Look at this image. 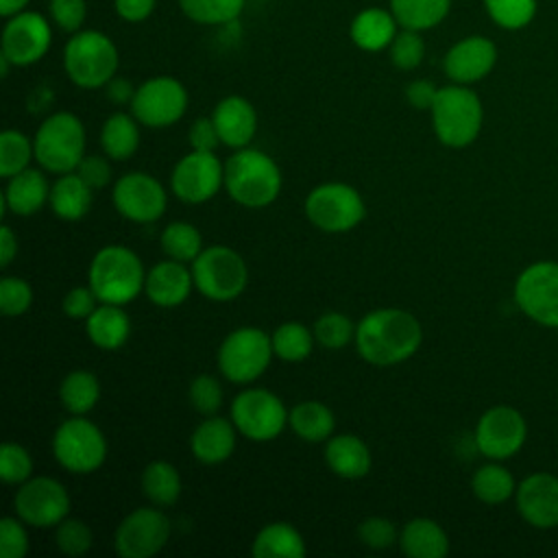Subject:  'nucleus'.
I'll return each mask as SVG.
<instances>
[{
	"mask_svg": "<svg viewBox=\"0 0 558 558\" xmlns=\"http://www.w3.org/2000/svg\"><path fill=\"white\" fill-rule=\"evenodd\" d=\"M353 342L371 366H397L421 349L423 327L408 310L379 307L360 318Z\"/></svg>",
	"mask_w": 558,
	"mask_h": 558,
	"instance_id": "f257e3e1",
	"label": "nucleus"
},
{
	"mask_svg": "<svg viewBox=\"0 0 558 558\" xmlns=\"http://www.w3.org/2000/svg\"><path fill=\"white\" fill-rule=\"evenodd\" d=\"M283 185L279 163L259 148H238L225 161V190L246 209H262L279 198Z\"/></svg>",
	"mask_w": 558,
	"mask_h": 558,
	"instance_id": "f03ea898",
	"label": "nucleus"
},
{
	"mask_svg": "<svg viewBox=\"0 0 558 558\" xmlns=\"http://www.w3.org/2000/svg\"><path fill=\"white\" fill-rule=\"evenodd\" d=\"M146 270L140 255L122 244L96 251L87 268V286L100 303L129 305L144 292Z\"/></svg>",
	"mask_w": 558,
	"mask_h": 558,
	"instance_id": "7ed1b4c3",
	"label": "nucleus"
},
{
	"mask_svg": "<svg viewBox=\"0 0 558 558\" xmlns=\"http://www.w3.org/2000/svg\"><path fill=\"white\" fill-rule=\"evenodd\" d=\"M429 116L432 129L440 144L449 148H466L482 131L484 107L480 96L469 85L451 83L438 87Z\"/></svg>",
	"mask_w": 558,
	"mask_h": 558,
	"instance_id": "20e7f679",
	"label": "nucleus"
},
{
	"mask_svg": "<svg viewBox=\"0 0 558 558\" xmlns=\"http://www.w3.org/2000/svg\"><path fill=\"white\" fill-rule=\"evenodd\" d=\"M65 76L81 89H100L118 72L120 52L113 39L100 31L83 28L63 46L61 54Z\"/></svg>",
	"mask_w": 558,
	"mask_h": 558,
	"instance_id": "39448f33",
	"label": "nucleus"
},
{
	"mask_svg": "<svg viewBox=\"0 0 558 558\" xmlns=\"http://www.w3.org/2000/svg\"><path fill=\"white\" fill-rule=\"evenodd\" d=\"M35 161L50 174L74 172L85 157L87 135L83 120L72 111L50 113L33 137Z\"/></svg>",
	"mask_w": 558,
	"mask_h": 558,
	"instance_id": "423d86ee",
	"label": "nucleus"
},
{
	"mask_svg": "<svg viewBox=\"0 0 558 558\" xmlns=\"http://www.w3.org/2000/svg\"><path fill=\"white\" fill-rule=\"evenodd\" d=\"M190 268L194 288L216 303L235 301L248 283V266L244 257L227 244L205 246Z\"/></svg>",
	"mask_w": 558,
	"mask_h": 558,
	"instance_id": "0eeeda50",
	"label": "nucleus"
},
{
	"mask_svg": "<svg viewBox=\"0 0 558 558\" xmlns=\"http://www.w3.org/2000/svg\"><path fill=\"white\" fill-rule=\"evenodd\" d=\"M272 357L275 351L270 336L259 327L244 325L235 327L222 338L216 362L227 381L244 386L259 379L270 366Z\"/></svg>",
	"mask_w": 558,
	"mask_h": 558,
	"instance_id": "6e6552de",
	"label": "nucleus"
},
{
	"mask_svg": "<svg viewBox=\"0 0 558 558\" xmlns=\"http://www.w3.org/2000/svg\"><path fill=\"white\" fill-rule=\"evenodd\" d=\"M52 456L61 469L74 475H87L105 464L107 438L89 418L70 414L52 434Z\"/></svg>",
	"mask_w": 558,
	"mask_h": 558,
	"instance_id": "1a4fd4ad",
	"label": "nucleus"
},
{
	"mask_svg": "<svg viewBox=\"0 0 558 558\" xmlns=\"http://www.w3.org/2000/svg\"><path fill=\"white\" fill-rule=\"evenodd\" d=\"M307 220L325 233H347L355 229L366 216L362 194L342 181L320 183L305 196L303 203Z\"/></svg>",
	"mask_w": 558,
	"mask_h": 558,
	"instance_id": "9d476101",
	"label": "nucleus"
},
{
	"mask_svg": "<svg viewBox=\"0 0 558 558\" xmlns=\"http://www.w3.org/2000/svg\"><path fill=\"white\" fill-rule=\"evenodd\" d=\"M288 408L279 395L266 388H244L229 408L238 434L253 442H270L288 427Z\"/></svg>",
	"mask_w": 558,
	"mask_h": 558,
	"instance_id": "9b49d317",
	"label": "nucleus"
},
{
	"mask_svg": "<svg viewBox=\"0 0 558 558\" xmlns=\"http://www.w3.org/2000/svg\"><path fill=\"white\" fill-rule=\"evenodd\" d=\"M68 488L50 475H33L17 486L13 495V512L31 527H57L70 514Z\"/></svg>",
	"mask_w": 558,
	"mask_h": 558,
	"instance_id": "f8f14e48",
	"label": "nucleus"
},
{
	"mask_svg": "<svg viewBox=\"0 0 558 558\" xmlns=\"http://www.w3.org/2000/svg\"><path fill=\"white\" fill-rule=\"evenodd\" d=\"M172 534L163 508L142 506L131 510L113 532V549L120 558H150L159 554Z\"/></svg>",
	"mask_w": 558,
	"mask_h": 558,
	"instance_id": "ddd939ff",
	"label": "nucleus"
},
{
	"mask_svg": "<svg viewBox=\"0 0 558 558\" xmlns=\"http://www.w3.org/2000/svg\"><path fill=\"white\" fill-rule=\"evenodd\" d=\"M187 89L174 76H150L137 85L131 100V113L142 126L166 129L179 122L187 111Z\"/></svg>",
	"mask_w": 558,
	"mask_h": 558,
	"instance_id": "4468645a",
	"label": "nucleus"
},
{
	"mask_svg": "<svg viewBox=\"0 0 558 558\" xmlns=\"http://www.w3.org/2000/svg\"><path fill=\"white\" fill-rule=\"evenodd\" d=\"M225 187V161L216 150H190L170 172L172 194L187 205L211 201Z\"/></svg>",
	"mask_w": 558,
	"mask_h": 558,
	"instance_id": "2eb2a0df",
	"label": "nucleus"
},
{
	"mask_svg": "<svg viewBox=\"0 0 558 558\" xmlns=\"http://www.w3.org/2000/svg\"><path fill=\"white\" fill-rule=\"evenodd\" d=\"M519 310L543 327H558V262L541 259L521 270L514 281Z\"/></svg>",
	"mask_w": 558,
	"mask_h": 558,
	"instance_id": "dca6fc26",
	"label": "nucleus"
},
{
	"mask_svg": "<svg viewBox=\"0 0 558 558\" xmlns=\"http://www.w3.org/2000/svg\"><path fill=\"white\" fill-rule=\"evenodd\" d=\"M111 203L122 218L137 225H148L166 214L168 192L157 177L142 170H131L113 183Z\"/></svg>",
	"mask_w": 558,
	"mask_h": 558,
	"instance_id": "f3484780",
	"label": "nucleus"
},
{
	"mask_svg": "<svg viewBox=\"0 0 558 558\" xmlns=\"http://www.w3.org/2000/svg\"><path fill=\"white\" fill-rule=\"evenodd\" d=\"M52 46V26L37 11H20L7 17L0 37V52L15 65L28 68L41 61Z\"/></svg>",
	"mask_w": 558,
	"mask_h": 558,
	"instance_id": "a211bd4d",
	"label": "nucleus"
},
{
	"mask_svg": "<svg viewBox=\"0 0 558 558\" xmlns=\"http://www.w3.org/2000/svg\"><path fill=\"white\" fill-rule=\"evenodd\" d=\"M475 447L488 460H508L521 451L527 438L523 414L510 405L488 408L475 425Z\"/></svg>",
	"mask_w": 558,
	"mask_h": 558,
	"instance_id": "6ab92c4d",
	"label": "nucleus"
},
{
	"mask_svg": "<svg viewBox=\"0 0 558 558\" xmlns=\"http://www.w3.org/2000/svg\"><path fill=\"white\" fill-rule=\"evenodd\" d=\"M497 63V46L484 35H469L456 41L445 59L442 68L451 83L473 85L488 76Z\"/></svg>",
	"mask_w": 558,
	"mask_h": 558,
	"instance_id": "aec40b11",
	"label": "nucleus"
},
{
	"mask_svg": "<svg viewBox=\"0 0 558 558\" xmlns=\"http://www.w3.org/2000/svg\"><path fill=\"white\" fill-rule=\"evenodd\" d=\"M517 510L525 523L538 530L558 527V477L545 471L532 473L517 484Z\"/></svg>",
	"mask_w": 558,
	"mask_h": 558,
	"instance_id": "412c9836",
	"label": "nucleus"
},
{
	"mask_svg": "<svg viewBox=\"0 0 558 558\" xmlns=\"http://www.w3.org/2000/svg\"><path fill=\"white\" fill-rule=\"evenodd\" d=\"M194 288L192 268L177 259L157 262L146 270L144 294L157 307H177L187 301Z\"/></svg>",
	"mask_w": 558,
	"mask_h": 558,
	"instance_id": "4be33fe9",
	"label": "nucleus"
},
{
	"mask_svg": "<svg viewBox=\"0 0 558 558\" xmlns=\"http://www.w3.org/2000/svg\"><path fill=\"white\" fill-rule=\"evenodd\" d=\"M214 124L220 135V144L227 148H244L251 146L257 133V111L244 96L231 94L218 100L211 111Z\"/></svg>",
	"mask_w": 558,
	"mask_h": 558,
	"instance_id": "5701e85b",
	"label": "nucleus"
},
{
	"mask_svg": "<svg viewBox=\"0 0 558 558\" xmlns=\"http://www.w3.org/2000/svg\"><path fill=\"white\" fill-rule=\"evenodd\" d=\"M235 440H238V429L233 421L211 414V416H205L194 427L190 436V451L201 464L214 466L231 458V453L235 451Z\"/></svg>",
	"mask_w": 558,
	"mask_h": 558,
	"instance_id": "b1692460",
	"label": "nucleus"
},
{
	"mask_svg": "<svg viewBox=\"0 0 558 558\" xmlns=\"http://www.w3.org/2000/svg\"><path fill=\"white\" fill-rule=\"evenodd\" d=\"M46 170L26 168L7 179L2 192V205L15 216H33L50 201V181Z\"/></svg>",
	"mask_w": 558,
	"mask_h": 558,
	"instance_id": "393cba45",
	"label": "nucleus"
},
{
	"mask_svg": "<svg viewBox=\"0 0 558 558\" xmlns=\"http://www.w3.org/2000/svg\"><path fill=\"white\" fill-rule=\"evenodd\" d=\"M327 469L342 480L366 477L373 464L368 445L355 434H336L325 442L323 451Z\"/></svg>",
	"mask_w": 558,
	"mask_h": 558,
	"instance_id": "a878e982",
	"label": "nucleus"
},
{
	"mask_svg": "<svg viewBox=\"0 0 558 558\" xmlns=\"http://www.w3.org/2000/svg\"><path fill=\"white\" fill-rule=\"evenodd\" d=\"M397 28H399V22L395 20L390 9L386 11L381 7H366L353 17L349 26V35L360 50L381 52L392 44L395 35L399 33Z\"/></svg>",
	"mask_w": 558,
	"mask_h": 558,
	"instance_id": "bb28decb",
	"label": "nucleus"
},
{
	"mask_svg": "<svg viewBox=\"0 0 558 558\" xmlns=\"http://www.w3.org/2000/svg\"><path fill=\"white\" fill-rule=\"evenodd\" d=\"M85 333L89 342L102 351H118L131 336V318L124 305L98 303V307L85 320Z\"/></svg>",
	"mask_w": 558,
	"mask_h": 558,
	"instance_id": "cd10ccee",
	"label": "nucleus"
},
{
	"mask_svg": "<svg viewBox=\"0 0 558 558\" xmlns=\"http://www.w3.org/2000/svg\"><path fill=\"white\" fill-rule=\"evenodd\" d=\"M399 547L408 558H445L449 554V536L438 521L414 517L401 527Z\"/></svg>",
	"mask_w": 558,
	"mask_h": 558,
	"instance_id": "c85d7f7f",
	"label": "nucleus"
},
{
	"mask_svg": "<svg viewBox=\"0 0 558 558\" xmlns=\"http://www.w3.org/2000/svg\"><path fill=\"white\" fill-rule=\"evenodd\" d=\"M94 190L78 177V172H65L59 174L50 187V209L57 218L76 222L83 216H87L92 207Z\"/></svg>",
	"mask_w": 558,
	"mask_h": 558,
	"instance_id": "c756f323",
	"label": "nucleus"
},
{
	"mask_svg": "<svg viewBox=\"0 0 558 558\" xmlns=\"http://www.w3.org/2000/svg\"><path fill=\"white\" fill-rule=\"evenodd\" d=\"M255 558H303L307 554L301 532L288 521L266 523L251 543Z\"/></svg>",
	"mask_w": 558,
	"mask_h": 558,
	"instance_id": "7c9ffc66",
	"label": "nucleus"
},
{
	"mask_svg": "<svg viewBox=\"0 0 558 558\" xmlns=\"http://www.w3.org/2000/svg\"><path fill=\"white\" fill-rule=\"evenodd\" d=\"M288 427L305 442H327L336 429V416L323 401L305 399L288 412Z\"/></svg>",
	"mask_w": 558,
	"mask_h": 558,
	"instance_id": "2f4dec72",
	"label": "nucleus"
},
{
	"mask_svg": "<svg viewBox=\"0 0 558 558\" xmlns=\"http://www.w3.org/2000/svg\"><path fill=\"white\" fill-rule=\"evenodd\" d=\"M140 122L133 113L116 111L100 126V148L113 161L131 159L140 148Z\"/></svg>",
	"mask_w": 558,
	"mask_h": 558,
	"instance_id": "473e14b6",
	"label": "nucleus"
},
{
	"mask_svg": "<svg viewBox=\"0 0 558 558\" xmlns=\"http://www.w3.org/2000/svg\"><path fill=\"white\" fill-rule=\"evenodd\" d=\"M140 486H142L144 497L153 506H159V508L174 506L181 497V490H183L181 475H179L177 466L170 464L168 460L148 462L142 471Z\"/></svg>",
	"mask_w": 558,
	"mask_h": 558,
	"instance_id": "72a5a7b5",
	"label": "nucleus"
},
{
	"mask_svg": "<svg viewBox=\"0 0 558 558\" xmlns=\"http://www.w3.org/2000/svg\"><path fill=\"white\" fill-rule=\"evenodd\" d=\"M100 399V381L92 371H70L59 384V401L70 414H89Z\"/></svg>",
	"mask_w": 558,
	"mask_h": 558,
	"instance_id": "f704fd0d",
	"label": "nucleus"
},
{
	"mask_svg": "<svg viewBox=\"0 0 558 558\" xmlns=\"http://www.w3.org/2000/svg\"><path fill=\"white\" fill-rule=\"evenodd\" d=\"M451 9V0H390V11L401 28L429 31L438 26Z\"/></svg>",
	"mask_w": 558,
	"mask_h": 558,
	"instance_id": "c9c22d12",
	"label": "nucleus"
},
{
	"mask_svg": "<svg viewBox=\"0 0 558 558\" xmlns=\"http://www.w3.org/2000/svg\"><path fill=\"white\" fill-rule=\"evenodd\" d=\"M471 490L480 501L497 506L508 501L517 493V482L512 473L499 464V460H493L473 473Z\"/></svg>",
	"mask_w": 558,
	"mask_h": 558,
	"instance_id": "e433bc0d",
	"label": "nucleus"
},
{
	"mask_svg": "<svg viewBox=\"0 0 558 558\" xmlns=\"http://www.w3.org/2000/svg\"><path fill=\"white\" fill-rule=\"evenodd\" d=\"M270 340H272L275 357H279L283 362H292V364L307 360L314 349V342H316L314 331L296 320L281 323L270 333Z\"/></svg>",
	"mask_w": 558,
	"mask_h": 558,
	"instance_id": "4c0bfd02",
	"label": "nucleus"
},
{
	"mask_svg": "<svg viewBox=\"0 0 558 558\" xmlns=\"http://www.w3.org/2000/svg\"><path fill=\"white\" fill-rule=\"evenodd\" d=\"M159 244H161V251L166 253V257L183 262V264H192L205 248L201 231L192 222H185V220H174V222L166 225L159 235Z\"/></svg>",
	"mask_w": 558,
	"mask_h": 558,
	"instance_id": "58836bf2",
	"label": "nucleus"
},
{
	"mask_svg": "<svg viewBox=\"0 0 558 558\" xmlns=\"http://www.w3.org/2000/svg\"><path fill=\"white\" fill-rule=\"evenodd\" d=\"M246 0H179L183 15L203 26H227L233 24Z\"/></svg>",
	"mask_w": 558,
	"mask_h": 558,
	"instance_id": "ea45409f",
	"label": "nucleus"
},
{
	"mask_svg": "<svg viewBox=\"0 0 558 558\" xmlns=\"http://www.w3.org/2000/svg\"><path fill=\"white\" fill-rule=\"evenodd\" d=\"M35 157V144L28 135L17 129H7L0 133V177L9 179L26 168Z\"/></svg>",
	"mask_w": 558,
	"mask_h": 558,
	"instance_id": "a19ab883",
	"label": "nucleus"
},
{
	"mask_svg": "<svg viewBox=\"0 0 558 558\" xmlns=\"http://www.w3.org/2000/svg\"><path fill=\"white\" fill-rule=\"evenodd\" d=\"M355 327L353 320L342 312H325L314 323V338L323 349L340 351L349 342L355 340Z\"/></svg>",
	"mask_w": 558,
	"mask_h": 558,
	"instance_id": "79ce46f5",
	"label": "nucleus"
},
{
	"mask_svg": "<svg viewBox=\"0 0 558 558\" xmlns=\"http://www.w3.org/2000/svg\"><path fill=\"white\" fill-rule=\"evenodd\" d=\"M488 17L504 31L525 28L536 15V0H484Z\"/></svg>",
	"mask_w": 558,
	"mask_h": 558,
	"instance_id": "37998d69",
	"label": "nucleus"
},
{
	"mask_svg": "<svg viewBox=\"0 0 558 558\" xmlns=\"http://www.w3.org/2000/svg\"><path fill=\"white\" fill-rule=\"evenodd\" d=\"M33 456L20 442H2L0 447V477L4 484L20 486L33 477Z\"/></svg>",
	"mask_w": 558,
	"mask_h": 558,
	"instance_id": "c03bdc74",
	"label": "nucleus"
},
{
	"mask_svg": "<svg viewBox=\"0 0 558 558\" xmlns=\"http://www.w3.org/2000/svg\"><path fill=\"white\" fill-rule=\"evenodd\" d=\"M388 52H390V61L397 70H403V72H410L414 68H418L425 59V41L421 37L418 31H412V28H401L392 44L388 46Z\"/></svg>",
	"mask_w": 558,
	"mask_h": 558,
	"instance_id": "a18cd8bd",
	"label": "nucleus"
},
{
	"mask_svg": "<svg viewBox=\"0 0 558 558\" xmlns=\"http://www.w3.org/2000/svg\"><path fill=\"white\" fill-rule=\"evenodd\" d=\"M187 401L203 416L218 414V410L222 408V401H225V390H222L220 379H216L214 375H207V373L196 375L190 381Z\"/></svg>",
	"mask_w": 558,
	"mask_h": 558,
	"instance_id": "49530a36",
	"label": "nucleus"
},
{
	"mask_svg": "<svg viewBox=\"0 0 558 558\" xmlns=\"http://www.w3.org/2000/svg\"><path fill=\"white\" fill-rule=\"evenodd\" d=\"M94 534L89 525L83 519L76 517H65L57 527H54V543L61 554L65 556H83L92 549Z\"/></svg>",
	"mask_w": 558,
	"mask_h": 558,
	"instance_id": "de8ad7c7",
	"label": "nucleus"
},
{
	"mask_svg": "<svg viewBox=\"0 0 558 558\" xmlns=\"http://www.w3.org/2000/svg\"><path fill=\"white\" fill-rule=\"evenodd\" d=\"M33 305V288L26 279L7 275L0 279V310L7 318H15L28 312Z\"/></svg>",
	"mask_w": 558,
	"mask_h": 558,
	"instance_id": "09e8293b",
	"label": "nucleus"
},
{
	"mask_svg": "<svg viewBox=\"0 0 558 558\" xmlns=\"http://www.w3.org/2000/svg\"><path fill=\"white\" fill-rule=\"evenodd\" d=\"M48 13L57 28L74 35L83 31V24L87 20V0H50Z\"/></svg>",
	"mask_w": 558,
	"mask_h": 558,
	"instance_id": "8fccbe9b",
	"label": "nucleus"
},
{
	"mask_svg": "<svg viewBox=\"0 0 558 558\" xmlns=\"http://www.w3.org/2000/svg\"><path fill=\"white\" fill-rule=\"evenodd\" d=\"M357 536H360L362 545H366L371 549H388L395 543H399V530L386 517H366L357 525Z\"/></svg>",
	"mask_w": 558,
	"mask_h": 558,
	"instance_id": "3c124183",
	"label": "nucleus"
},
{
	"mask_svg": "<svg viewBox=\"0 0 558 558\" xmlns=\"http://www.w3.org/2000/svg\"><path fill=\"white\" fill-rule=\"evenodd\" d=\"M28 554V532L26 523L15 517L0 519V556L2 558H24Z\"/></svg>",
	"mask_w": 558,
	"mask_h": 558,
	"instance_id": "603ef678",
	"label": "nucleus"
},
{
	"mask_svg": "<svg viewBox=\"0 0 558 558\" xmlns=\"http://www.w3.org/2000/svg\"><path fill=\"white\" fill-rule=\"evenodd\" d=\"M98 296L89 286H76L65 292L61 301V310L72 320H87L89 314L98 307Z\"/></svg>",
	"mask_w": 558,
	"mask_h": 558,
	"instance_id": "864d4df0",
	"label": "nucleus"
},
{
	"mask_svg": "<svg viewBox=\"0 0 558 558\" xmlns=\"http://www.w3.org/2000/svg\"><path fill=\"white\" fill-rule=\"evenodd\" d=\"M109 157L105 155H85L83 161L78 163V168L74 172H78V177L96 192L102 190L109 181H111V166L107 161Z\"/></svg>",
	"mask_w": 558,
	"mask_h": 558,
	"instance_id": "5fc2aeb1",
	"label": "nucleus"
},
{
	"mask_svg": "<svg viewBox=\"0 0 558 558\" xmlns=\"http://www.w3.org/2000/svg\"><path fill=\"white\" fill-rule=\"evenodd\" d=\"M187 142L192 150H216L220 146V135L211 116H201L190 124Z\"/></svg>",
	"mask_w": 558,
	"mask_h": 558,
	"instance_id": "6e6d98bb",
	"label": "nucleus"
},
{
	"mask_svg": "<svg viewBox=\"0 0 558 558\" xmlns=\"http://www.w3.org/2000/svg\"><path fill=\"white\" fill-rule=\"evenodd\" d=\"M157 0H113L116 15L129 24L144 22L153 15Z\"/></svg>",
	"mask_w": 558,
	"mask_h": 558,
	"instance_id": "4d7b16f0",
	"label": "nucleus"
},
{
	"mask_svg": "<svg viewBox=\"0 0 558 558\" xmlns=\"http://www.w3.org/2000/svg\"><path fill=\"white\" fill-rule=\"evenodd\" d=\"M436 94H438V87L432 81H427V78H416V81L408 83V87H405L408 102L414 109H421V111H429L432 109Z\"/></svg>",
	"mask_w": 558,
	"mask_h": 558,
	"instance_id": "13d9d810",
	"label": "nucleus"
},
{
	"mask_svg": "<svg viewBox=\"0 0 558 558\" xmlns=\"http://www.w3.org/2000/svg\"><path fill=\"white\" fill-rule=\"evenodd\" d=\"M105 89H107V96H109L111 102H116V105H131L137 87L129 78H124V76H113L105 85Z\"/></svg>",
	"mask_w": 558,
	"mask_h": 558,
	"instance_id": "bf43d9fd",
	"label": "nucleus"
},
{
	"mask_svg": "<svg viewBox=\"0 0 558 558\" xmlns=\"http://www.w3.org/2000/svg\"><path fill=\"white\" fill-rule=\"evenodd\" d=\"M15 255H17V238L9 225H2V229H0V266L7 268Z\"/></svg>",
	"mask_w": 558,
	"mask_h": 558,
	"instance_id": "052dcab7",
	"label": "nucleus"
},
{
	"mask_svg": "<svg viewBox=\"0 0 558 558\" xmlns=\"http://www.w3.org/2000/svg\"><path fill=\"white\" fill-rule=\"evenodd\" d=\"M31 0H0V15L2 17H11L20 11H24L28 7Z\"/></svg>",
	"mask_w": 558,
	"mask_h": 558,
	"instance_id": "680f3d73",
	"label": "nucleus"
}]
</instances>
